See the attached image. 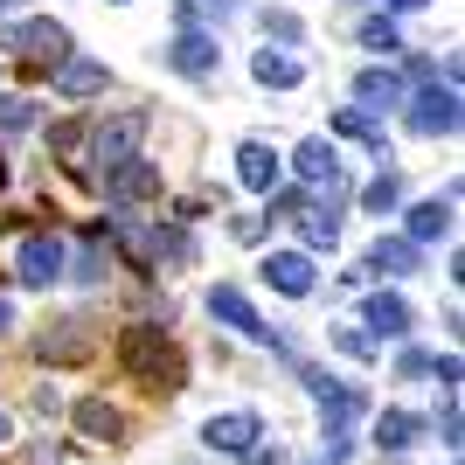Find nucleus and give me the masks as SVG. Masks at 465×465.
Listing matches in <instances>:
<instances>
[{
	"label": "nucleus",
	"mask_w": 465,
	"mask_h": 465,
	"mask_svg": "<svg viewBox=\"0 0 465 465\" xmlns=\"http://www.w3.org/2000/svg\"><path fill=\"white\" fill-rule=\"evenodd\" d=\"M333 348H341V354H354V361H369V354H375V341H369V333H354V327H333Z\"/></svg>",
	"instance_id": "nucleus-26"
},
{
	"label": "nucleus",
	"mask_w": 465,
	"mask_h": 465,
	"mask_svg": "<svg viewBox=\"0 0 465 465\" xmlns=\"http://www.w3.org/2000/svg\"><path fill=\"white\" fill-rule=\"evenodd\" d=\"M257 438H264V424H257V410H223V417H209V424H202V445L209 451H243V445H257Z\"/></svg>",
	"instance_id": "nucleus-7"
},
{
	"label": "nucleus",
	"mask_w": 465,
	"mask_h": 465,
	"mask_svg": "<svg viewBox=\"0 0 465 465\" xmlns=\"http://www.w3.org/2000/svg\"><path fill=\"white\" fill-rule=\"evenodd\" d=\"M63 264H70L63 236H21V251H15V278L21 285H56Z\"/></svg>",
	"instance_id": "nucleus-6"
},
{
	"label": "nucleus",
	"mask_w": 465,
	"mask_h": 465,
	"mask_svg": "<svg viewBox=\"0 0 465 465\" xmlns=\"http://www.w3.org/2000/svg\"><path fill=\"white\" fill-rule=\"evenodd\" d=\"M70 278H77V285H97V278H104V251L91 243V251L77 257V272H70Z\"/></svg>",
	"instance_id": "nucleus-28"
},
{
	"label": "nucleus",
	"mask_w": 465,
	"mask_h": 465,
	"mask_svg": "<svg viewBox=\"0 0 465 465\" xmlns=\"http://www.w3.org/2000/svg\"><path fill=\"white\" fill-rule=\"evenodd\" d=\"M7 438H15V424H7V417H0V445H7Z\"/></svg>",
	"instance_id": "nucleus-33"
},
{
	"label": "nucleus",
	"mask_w": 465,
	"mask_h": 465,
	"mask_svg": "<svg viewBox=\"0 0 465 465\" xmlns=\"http://www.w3.org/2000/svg\"><path fill=\"white\" fill-rule=\"evenodd\" d=\"M104 84L112 77H104V63H91V56H63L56 63V91L63 97H91V91H104Z\"/></svg>",
	"instance_id": "nucleus-19"
},
{
	"label": "nucleus",
	"mask_w": 465,
	"mask_h": 465,
	"mask_svg": "<svg viewBox=\"0 0 465 465\" xmlns=\"http://www.w3.org/2000/svg\"><path fill=\"white\" fill-rule=\"evenodd\" d=\"M424 264V243H410V236H375V251H369V272L375 278H403Z\"/></svg>",
	"instance_id": "nucleus-16"
},
{
	"label": "nucleus",
	"mask_w": 465,
	"mask_h": 465,
	"mask_svg": "<svg viewBox=\"0 0 465 465\" xmlns=\"http://www.w3.org/2000/svg\"><path fill=\"white\" fill-rule=\"evenodd\" d=\"M70 417H77V430H84V438H91V445H112L118 430H125V417H118V410L104 403V396H84V403L70 410Z\"/></svg>",
	"instance_id": "nucleus-18"
},
{
	"label": "nucleus",
	"mask_w": 465,
	"mask_h": 465,
	"mask_svg": "<svg viewBox=\"0 0 465 465\" xmlns=\"http://www.w3.org/2000/svg\"><path fill=\"white\" fill-rule=\"evenodd\" d=\"M278 174H285V160H278L264 139H243V146H236V181H243L251 194H272Z\"/></svg>",
	"instance_id": "nucleus-9"
},
{
	"label": "nucleus",
	"mask_w": 465,
	"mask_h": 465,
	"mask_svg": "<svg viewBox=\"0 0 465 465\" xmlns=\"http://www.w3.org/2000/svg\"><path fill=\"white\" fill-rule=\"evenodd\" d=\"M15 327V299H0V333Z\"/></svg>",
	"instance_id": "nucleus-32"
},
{
	"label": "nucleus",
	"mask_w": 465,
	"mask_h": 465,
	"mask_svg": "<svg viewBox=\"0 0 465 465\" xmlns=\"http://www.w3.org/2000/svg\"><path fill=\"white\" fill-rule=\"evenodd\" d=\"M292 167L312 181V188H341V153H333V139H299V153H292Z\"/></svg>",
	"instance_id": "nucleus-14"
},
{
	"label": "nucleus",
	"mask_w": 465,
	"mask_h": 465,
	"mask_svg": "<svg viewBox=\"0 0 465 465\" xmlns=\"http://www.w3.org/2000/svg\"><path fill=\"white\" fill-rule=\"evenodd\" d=\"M264 236V215H236V243H257Z\"/></svg>",
	"instance_id": "nucleus-30"
},
{
	"label": "nucleus",
	"mask_w": 465,
	"mask_h": 465,
	"mask_svg": "<svg viewBox=\"0 0 465 465\" xmlns=\"http://www.w3.org/2000/svg\"><path fill=\"white\" fill-rule=\"evenodd\" d=\"M28 118H35V104H28V97H0V125H7V133H21Z\"/></svg>",
	"instance_id": "nucleus-27"
},
{
	"label": "nucleus",
	"mask_w": 465,
	"mask_h": 465,
	"mask_svg": "<svg viewBox=\"0 0 465 465\" xmlns=\"http://www.w3.org/2000/svg\"><path fill=\"white\" fill-rule=\"evenodd\" d=\"M292 215H299V236H306L312 251H333V243H341V215H333V202H327V209H312V202H299Z\"/></svg>",
	"instance_id": "nucleus-22"
},
{
	"label": "nucleus",
	"mask_w": 465,
	"mask_h": 465,
	"mask_svg": "<svg viewBox=\"0 0 465 465\" xmlns=\"http://www.w3.org/2000/svg\"><path fill=\"white\" fill-rule=\"evenodd\" d=\"M104 188H112V202H153L160 194V167L133 153V160H118L112 174H104Z\"/></svg>",
	"instance_id": "nucleus-11"
},
{
	"label": "nucleus",
	"mask_w": 465,
	"mask_h": 465,
	"mask_svg": "<svg viewBox=\"0 0 465 465\" xmlns=\"http://www.w3.org/2000/svg\"><path fill=\"white\" fill-rule=\"evenodd\" d=\"M118 361H125L139 382H153V389H181V348L167 341V327H153V320H139V327L118 333Z\"/></svg>",
	"instance_id": "nucleus-1"
},
{
	"label": "nucleus",
	"mask_w": 465,
	"mask_h": 465,
	"mask_svg": "<svg viewBox=\"0 0 465 465\" xmlns=\"http://www.w3.org/2000/svg\"><path fill=\"white\" fill-rule=\"evenodd\" d=\"M410 133H424V139H451L459 133V84H424V91L410 97Z\"/></svg>",
	"instance_id": "nucleus-5"
},
{
	"label": "nucleus",
	"mask_w": 465,
	"mask_h": 465,
	"mask_svg": "<svg viewBox=\"0 0 465 465\" xmlns=\"http://www.w3.org/2000/svg\"><path fill=\"white\" fill-rule=\"evenodd\" d=\"M417 438H424V417H410V410H382V417H375V445H382L389 459L410 451Z\"/></svg>",
	"instance_id": "nucleus-20"
},
{
	"label": "nucleus",
	"mask_w": 465,
	"mask_h": 465,
	"mask_svg": "<svg viewBox=\"0 0 465 465\" xmlns=\"http://www.w3.org/2000/svg\"><path fill=\"white\" fill-rule=\"evenodd\" d=\"M361 49H375V56H396V49H403L396 21H389V15H369V21H361Z\"/></svg>",
	"instance_id": "nucleus-25"
},
{
	"label": "nucleus",
	"mask_w": 465,
	"mask_h": 465,
	"mask_svg": "<svg viewBox=\"0 0 465 465\" xmlns=\"http://www.w3.org/2000/svg\"><path fill=\"white\" fill-rule=\"evenodd\" d=\"M84 139H91V160L112 174L118 160H133V153H139V139H146V112H112L104 125H91Z\"/></svg>",
	"instance_id": "nucleus-3"
},
{
	"label": "nucleus",
	"mask_w": 465,
	"mask_h": 465,
	"mask_svg": "<svg viewBox=\"0 0 465 465\" xmlns=\"http://www.w3.org/2000/svg\"><path fill=\"white\" fill-rule=\"evenodd\" d=\"M167 63H174L181 77H215L223 49H215V35H202V28H181V35H174V49H167Z\"/></svg>",
	"instance_id": "nucleus-12"
},
{
	"label": "nucleus",
	"mask_w": 465,
	"mask_h": 465,
	"mask_svg": "<svg viewBox=\"0 0 465 465\" xmlns=\"http://www.w3.org/2000/svg\"><path fill=\"white\" fill-rule=\"evenodd\" d=\"M118 7H133V0H118Z\"/></svg>",
	"instance_id": "nucleus-35"
},
{
	"label": "nucleus",
	"mask_w": 465,
	"mask_h": 465,
	"mask_svg": "<svg viewBox=\"0 0 465 465\" xmlns=\"http://www.w3.org/2000/svg\"><path fill=\"white\" fill-rule=\"evenodd\" d=\"M209 312L223 320V327H236L243 341H278V333L257 320V306H251V299H243L236 285H209Z\"/></svg>",
	"instance_id": "nucleus-8"
},
{
	"label": "nucleus",
	"mask_w": 465,
	"mask_h": 465,
	"mask_svg": "<svg viewBox=\"0 0 465 465\" xmlns=\"http://www.w3.org/2000/svg\"><path fill=\"white\" fill-rule=\"evenodd\" d=\"M354 104H361V112H396V104H403V77L382 70V63L361 70V77H354Z\"/></svg>",
	"instance_id": "nucleus-15"
},
{
	"label": "nucleus",
	"mask_w": 465,
	"mask_h": 465,
	"mask_svg": "<svg viewBox=\"0 0 465 465\" xmlns=\"http://www.w3.org/2000/svg\"><path fill=\"white\" fill-rule=\"evenodd\" d=\"M15 7H21V0H0V15H15Z\"/></svg>",
	"instance_id": "nucleus-34"
},
{
	"label": "nucleus",
	"mask_w": 465,
	"mask_h": 465,
	"mask_svg": "<svg viewBox=\"0 0 465 465\" xmlns=\"http://www.w3.org/2000/svg\"><path fill=\"white\" fill-rule=\"evenodd\" d=\"M306 389L320 396V424H327V465L348 459V438H354V417L369 410V396L354 382H333V375H306Z\"/></svg>",
	"instance_id": "nucleus-2"
},
{
	"label": "nucleus",
	"mask_w": 465,
	"mask_h": 465,
	"mask_svg": "<svg viewBox=\"0 0 465 465\" xmlns=\"http://www.w3.org/2000/svg\"><path fill=\"white\" fill-rule=\"evenodd\" d=\"M264 285L285 292V299H306L312 292V257L306 251H272L264 257Z\"/></svg>",
	"instance_id": "nucleus-13"
},
{
	"label": "nucleus",
	"mask_w": 465,
	"mask_h": 465,
	"mask_svg": "<svg viewBox=\"0 0 465 465\" xmlns=\"http://www.w3.org/2000/svg\"><path fill=\"white\" fill-rule=\"evenodd\" d=\"M236 459H243V465H292V459H285V445H243Z\"/></svg>",
	"instance_id": "nucleus-29"
},
{
	"label": "nucleus",
	"mask_w": 465,
	"mask_h": 465,
	"mask_svg": "<svg viewBox=\"0 0 465 465\" xmlns=\"http://www.w3.org/2000/svg\"><path fill=\"white\" fill-rule=\"evenodd\" d=\"M0 49H15L28 63H63L70 56V28L63 21H7L0 28Z\"/></svg>",
	"instance_id": "nucleus-4"
},
{
	"label": "nucleus",
	"mask_w": 465,
	"mask_h": 465,
	"mask_svg": "<svg viewBox=\"0 0 465 465\" xmlns=\"http://www.w3.org/2000/svg\"><path fill=\"white\" fill-rule=\"evenodd\" d=\"M403 236H410V243H445V236H451V202H417Z\"/></svg>",
	"instance_id": "nucleus-21"
},
{
	"label": "nucleus",
	"mask_w": 465,
	"mask_h": 465,
	"mask_svg": "<svg viewBox=\"0 0 465 465\" xmlns=\"http://www.w3.org/2000/svg\"><path fill=\"white\" fill-rule=\"evenodd\" d=\"M312 465H327V459H312Z\"/></svg>",
	"instance_id": "nucleus-36"
},
{
	"label": "nucleus",
	"mask_w": 465,
	"mask_h": 465,
	"mask_svg": "<svg viewBox=\"0 0 465 465\" xmlns=\"http://www.w3.org/2000/svg\"><path fill=\"white\" fill-rule=\"evenodd\" d=\"M333 133L361 139L375 160H389V153H382V125H375V112H361V104H341V112H333Z\"/></svg>",
	"instance_id": "nucleus-23"
},
{
	"label": "nucleus",
	"mask_w": 465,
	"mask_h": 465,
	"mask_svg": "<svg viewBox=\"0 0 465 465\" xmlns=\"http://www.w3.org/2000/svg\"><path fill=\"white\" fill-rule=\"evenodd\" d=\"M396 202H403V181H396V174L382 167V174H375L369 188H361V209H369V215H389Z\"/></svg>",
	"instance_id": "nucleus-24"
},
{
	"label": "nucleus",
	"mask_w": 465,
	"mask_h": 465,
	"mask_svg": "<svg viewBox=\"0 0 465 465\" xmlns=\"http://www.w3.org/2000/svg\"><path fill=\"white\" fill-rule=\"evenodd\" d=\"M389 15H417V7H424V0H382Z\"/></svg>",
	"instance_id": "nucleus-31"
},
{
	"label": "nucleus",
	"mask_w": 465,
	"mask_h": 465,
	"mask_svg": "<svg viewBox=\"0 0 465 465\" xmlns=\"http://www.w3.org/2000/svg\"><path fill=\"white\" fill-rule=\"evenodd\" d=\"M361 327H369V341H403L410 333V299L403 292H375L369 306H361Z\"/></svg>",
	"instance_id": "nucleus-10"
},
{
	"label": "nucleus",
	"mask_w": 465,
	"mask_h": 465,
	"mask_svg": "<svg viewBox=\"0 0 465 465\" xmlns=\"http://www.w3.org/2000/svg\"><path fill=\"white\" fill-rule=\"evenodd\" d=\"M251 77L264 84V91H292V84H306V63L292 56V49H257V56H251Z\"/></svg>",
	"instance_id": "nucleus-17"
}]
</instances>
